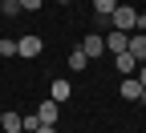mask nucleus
Wrapping results in <instances>:
<instances>
[{
    "mask_svg": "<svg viewBox=\"0 0 146 133\" xmlns=\"http://www.w3.org/2000/svg\"><path fill=\"white\" fill-rule=\"evenodd\" d=\"M0 125H4L8 133H25V117H21V113H4V121H0Z\"/></svg>",
    "mask_w": 146,
    "mask_h": 133,
    "instance_id": "obj_11",
    "label": "nucleus"
},
{
    "mask_svg": "<svg viewBox=\"0 0 146 133\" xmlns=\"http://www.w3.org/2000/svg\"><path fill=\"white\" fill-rule=\"evenodd\" d=\"M41 36H36V32H25L21 36V41H16V56H41Z\"/></svg>",
    "mask_w": 146,
    "mask_h": 133,
    "instance_id": "obj_2",
    "label": "nucleus"
},
{
    "mask_svg": "<svg viewBox=\"0 0 146 133\" xmlns=\"http://www.w3.org/2000/svg\"><path fill=\"white\" fill-rule=\"evenodd\" d=\"M21 8H29V12H33V8H41V0H21Z\"/></svg>",
    "mask_w": 146,
    "mask_h": 133,
    "instance_id": "obj_16",
    "label": "nucleus"
},
{
    "mask_svg": "<svg viewBox=\"0 0 146 133\" xmlns=\"http://www.w3.org/2000/svg\"><path fill=\"white\" fill-rule=\"evenodd\" d=\"M57 113H61V101H41V109H36V117H41V125H57Z\"/></svg>",
    "mask_w": 146,
    "mask_h": 133,
    "instance_id": "obj_4",
    "label": "nucleus"
},
{
    "mask_svg": "<svg viewBox=\"0 0 146 133\" xmlns=\"http://www.w3.org/2000/svg\"><path fill=\"white\" fill-rule=\"evenodd\" d=\"M81 48L89 52V61H94V56H102V52H106V36H102V32H89L85 41H81Z\"/></svg>",
    "mask_w": 146,
    "mask_h": 133,
    "instance_id": "obj_6",
    "label": "nucleus"
},
{
    "mask_svg": "<svg viewBox=\"0 0 146 133\" xmlns=\"http://www.w3.org/2000/svg\"><path fill=\"white\" fill-rule=\"evenodd\" d=\"M114 8H118V0H94V12L98 16H114Z\"/></svg>",
    "mask_w": 146,
    "mask_h": 133,
    "instance_id": "obj_13",
    "label": "nucleus"
},
{
    "mask_svg": "<svg viewBox=\"0 0 146 133\" xmlns=\"http://www.w3.org/2000/svg\"><path fill=\"white\" fill-rule=\"evenodd\" d=\"M0 12H4L8 20H12V16H21L25 8H21V0H0Z\"/></svg>",
    "mask_w": 146,
    "mask_h": 133,
    "instance_id": "obj_12",
    "label": "nucleus"
},
{
    "mask_svg": "<svg viewBox=\"0 0 146 133\" xmlns=\"http://www.w3.org/2000/svg\"><path fill=\"white\" fill-rule=\"evenodd\" d=\"M142 93H146V89H142L138 77H122V97H126V101H142Z\"/></svg>",
    "mask_w": 146,
    "mask_h": 133,
    "instance_id": "obj_7",
    "label": "nucleus"
},
{
    "mask_svg": "<svg viewBox=\"0 0 146 133\" xmlns=\"http://www.w3.org/2000/svg\"><path fill=\"white\" fill-rule=\"evenodd\" d=\"M36 133H57V129H53V125H36Z\"/></svg>",
    "mask_w": 146,
    "mask_h": 133,
    "instance_id": "obj_18",
    "label": "nucleus"
},
{
    "mask_svg": "<svg viewBox=\"0 0 146 133\" xmlns=\"http://www.w3.org/2000/svg\"><path fill=\"white\" fill-rule=\"evenodd\" d=\"M126 52H130L134 61L142 65V61H146V32H130V45H126Z\"/></svg>",
    "mask_w": 146,
    "mask_h": 133,
    "instance_id": "obj_5",
    "label": "nucleus"
},
{
    "mask_svg": "<svg viewBox=\"0 0 146 133\" xmlns=\"http://www.w3.org/2000/svg\"><path fill=\"white\" fill-rule=\"evenodd\" d=\"M61 4H69V0H61Z\"/></svg>",
    "mask_w": 146,
    "mask_h": 133,
    "instance_id": "obj_19",
    "label": "nucleus"
},
{
    "mask_svg": "<svg viewBox=\"0 0 146 133\" xmlns=\"http://www.w3.org/2000/svg\"><path fill=\"white\" fill-rule=\"evenodd\" d=\"M134 32H146V12H138V20H134Z\"/></svg>",
    "mask_w": 146,
    "mask_h": 133,
    "instance_id": "obj_15",
    "label": "nucleus"
},
{
    "mask_svg": "<svg viewBox=\"0 0 146 133\" xmlns=\"http://www.w3.org/2000/svg\"><path fill=\"white\" fill-rule=\"evenodd\" d=\"M126 45H130V32H122V28H114V32H106V52H110V56H118V52H126Z\"/></svg>",
    "mask_w": 146,
    "mask_h": 133,
    "instance_id": "obj_3",
    "label": "nucleus"
},
{
    "mask_svg": "<svg viewBox=\"0 0 146 133\" xmlns=\"http://www.w3.org/2000/svg\"><path fill=\"white\" fill-rule=\"evenodd\" d=\"M138 81H142V89H146V61L138 65Z\"/></svg>",
    "mask_w": 146,
    "mask_h": 133,
    "instance_id": "obj_17",
    "label": "nucleus"
},
{
    "mask_svg": "<svg viewBox=\"0 0 146 133\" xmlns=\"http://www.w3.org/2000/svg\"><path fill=\"white\" fill-rule=\"evenodd\" d=\"M134 20H138V8H134V4H118L114 16H110V24L122 28V32H134Z\"/></svg>",
    "mask_w": 146,
    "mask_h": 133,
    "instance_id": "obj_1",
    "label": "nucleus"
},
{
    "mask_svg": "<svg viewBox=\"0 0 146 133\" xmlns=\"http://www.w3.org/2000/svg\"><path fill=\"white\" fill-rule=\"evenodd\" d=\"M114 69L122 73V77H134V73H138V61H134L130 52H118V56H114Z\"/></svg>",
    "mask_w": 146,
    "mask_h": 133,
    "instance_id": "obj_8",
    "label": "nucleus"
},
{
    "mask_svg": "<svg viewBox=\"0 0 146 133\" xmlns=\"http://www.w3.org/2000/svg\"><path fill=\"white\" fill-rule=\"evenodd\" d=\"M69 69H73V73H81V69H89V52H85L81 45L73 48V52H69Z\"/></svg>",
    "mask_w": 146,
    "mask_h": 133,
    "instance_id": "obj_10",
    "label": "nucleus"
},
{
    "mask_svg": "<svg viewBox=\"0 0 146 133\" xmlns=\"http://www.w3.org/2000/svg\"><path fill=\"white\" fill-rule=\"evenodd\" d=\"M49 97H53V101H69V97H73V85H69L65 77H57V81L49 85Z\"/></svg>",
    "mask_w": 146,
    "mask_h": 133,
    "instance_id": "obj_9",
    "label": "nucleus"
},
{
    "mask_svg": "<svg viewBox=\"0 0 146 133\" xmlns=\"http://www.w3.org/2000/svg\"><path fill=\"white\" fill-rule=\"evenodd\" d=\"M0 56H16V41H0Z\"/></svg>",
    "mask_w": 146,
    "mask_h": 133,
    "instance_id": "obj_14",
    "label": "nucleus"
}]
</instances>
